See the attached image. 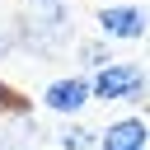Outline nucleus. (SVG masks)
I'll use <instances>...</instances> for the list:
<instances>
[{
	"mask_svg": "<svg viewBox=\"0 0 150 150\" xmlns=\"http://www.w3.org/2000/svg\"><path fill=\"white\" fill-rule=\"evenodd\" d=\"M19 33L28 38V47L38 56L66 52L70 47V9H66V0H33L23 23H19Z\"/></svg>",
	"mask_w": 150,
	"mask_h": 150,
	"instance_id": "f257e3e1",
	"label": "nucleus"
},
{
	"mask_svg": "<svg viewBox=\"0 0 150 150\" xmlns=\"http://www.w3.org/2000/svg\"><path fill=\"white\" fill-rule=\"evenodd\" d=\"M75 56H80V66H89V70H98L103 61H112V47H108L103 38H94V42H80V47H75Z\"/></svg>",
	"mask_w": 150,
	"mask_h": 150,
	"instance_id": "423d86ee",
	"label": "nucleus"
},
{
	"mask_svg": "<svg viewBox=\"0 0 150 150\" xmlns=\"http://www.w3.org/2000/svg\"><path fill=\"white\" fill-rule=\"evenodd\" d=\"M5 112H28V98H23V94H14V89L0 80V117H5Z\"/></svg>",
	"mask_w": 150,
	"mask_h": 150,
	"instance_id": "6e6552de",
	"label": "nucleus"
},
{
	"mask_svg": "<svg viewBox=\"0 0 150 150\" xmlns=\"http://www.w3.org/2000/svg\"><path fill=\"white\" fill-rule=\"evenodd\" d=\"M89 80V98L103 103H141L145 98V66L141 61H103Z\"/></svg>",
	"mask_w": 150,
	"mask_h": 150,
	"instance_id": "f03ea898",
	"label": "nucleus"
},
{
	"mask_svg": "<svg viewBox=\"0 0 150 150\" xmlns=\"http://www.w3.org/2000/svg\"><path fill=\"white\" fill-rule=\"evenodd\" d=\"M94 23L103 33V42H141L145 38V9L136 0H117V5H98Z\"/></svg>",
	"mask_w": 150,
	"mask_h": 150,
	"instance_id": "7ed1b4c3",
	"label": "nucleus"
},
{
	"mask_svg": "<svg viewBox=\"0 0 150 150\" xmlns=\"http://www.w3.org/2000/svg\"><path fill=\"white\" fill-rule=\"evenodd\" d=\"M0 150H28V145H19V141H0Z\"/></svg>",
	"mask_w": 150,
	"mask_h": 150,
	"instance_id": "1a4fd4ad",
	"label": "nucleus"
},
{
	"mask_svg": "<svg viewBox=\"0 0 150 150\" xmlns=\"http://www.w3.org/2000/svg\"><path fill=\"white\" fill-rule=\"evenodd\" d=\"M42 108L47 112H61V117H75L89 108V80L84 75H56L42 84Z\"/></svg>",
	"mask_w": 150,
	"mask_h": 150,
	"instance_id": "20e7f679",
	"label": "nucleus"
},
{
	"mask_svg": "<svg viewBox=\"0 0 150 150\" xmlns=\"http://www.w3.org/2000/svg\"><path fill=\"white\" fill-rule=\"evenodd\" d=\"M9 47H14V42H9V38H0V56H5V52H9Z\"/></svg>",
	"mask_w": 150,
	"mask_h": 150,
	"instance_id": "9d476101",
	"label": "nucleus"
},
{
	"mask_svg": "<svg viewBox=\"0 0 150 150\" xmlns=\"http://www.w3.org/2000/svg\"><path fill=\"white\" fill-rule=\"evenodd\" d=\"M61 150H94L98 145V131H89V127H61Z\"/></svg>",
	"mask_w": 150,
	"mask_h": 150,
	"instance_id": "0eeeda50",
	"label": "nucleus"
},
{
	"mask_svg": "<svg viewBox=\"0 0 150 150\" xmlns=\"http://www.w3.org/2000/svg\"><path fill=\"white\" fill-rule=\"evenodd\" d=\"M145 145H150L145 117H141V112H127V117H117V122H108V127L98 131V145H94V150H145Z\"/></svg>",
	"mask_w": 150,
	"mask_h": 150,
	"instance_id": "39448f33",
	"label": "nucleus"
}]
</instances>
